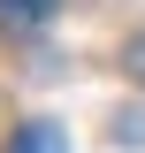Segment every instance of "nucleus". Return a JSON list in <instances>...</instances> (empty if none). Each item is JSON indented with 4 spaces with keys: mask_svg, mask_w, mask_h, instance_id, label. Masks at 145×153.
Wrapping results in <instances>:
<instances>
[{
    "mask_svg": "<svg viewBox=\"0 0 145 153\" xmlns=\"http://www.w3.org/2000/svg\"><path fill=\"white\" fill-rule=\"evenodd\" d=\"M8 153H69V130H54V123H23V130L8 138Z\"/></svg>",
    "mask_w": 145,
    "mask_h": 153,
    "instance_id": "nucleus-1",
    "label": "nucleus"
},
{
    "mask_svg": "<svg viewBox=\"0 0 145 153\" xmlns=\"http://www.w3.org/2000/svg\"><path fill=\"white\" fill-rule=\"evenodd\" d=\"M115 130H122L130 146H145V107H138V115H122V123H115Z\"/></svg>",
    "mask_w": 145,
    "mask_h": 153,
    "instance_id": "nucleus-3",
    "label": "nucleus"
},
{
    "mask_svg": "<svg viewBox=\"0 0 145 153\" xmlns=\"http://www.w3.org/2000/svg\"><path fill=\"white\" fill-rule=\"evenodd\" d=\"M54 8H61V0H0V16H8V23H23V31H38Z\"/></svg>",
    "mask_w": 145,
    "mask_h": 153,
    "instance_id": "nucleus-2",
    "label": "nucleus"
},
{
    "mask_svg": "<svg viewBox=\"0 0 145 153\" xmlns=\"http://www.w3.org/2000/svg\"><path fill=\"white\" fill-rule=\"evenodd\" d=\"M130 76H138V84H145V31L130 38Z\"/></svg>",
    "mask_w": 145,
    "mask_h": 153,
    "instance_id": "nucleus-4",
    "label": "nucleus"
}]
</instances>
